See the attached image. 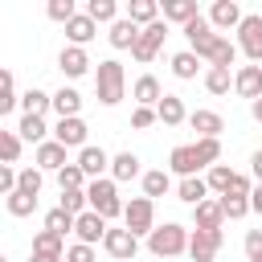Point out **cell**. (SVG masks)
<instances>
[{"mask_svg":"<svg viewBox=\"0 0 262 262\" xmlns=\"http://www.w3.org/2000/svg\"><path fill=\"white\" fill-rule=\"evenodd\" d=\"M188 229L184 225H176V221H164V225H156L151 233H147V250L156 254V258H176V254H188Z\"/></svg>","mask_w":262,"mask_h":262,"instance_id":"2","label":"cell"},{"mask_svg":"<svg viewBox=\"0 0 262 262\" xmlns=\"http://www.w3.org/2000/svg\"><path fill=\"white\" fill-rule=\"evenodd\" d=\"M16 188H20V172H16L12 164H0V192H4V196H12Z\"/></svg>","mask_w":262,"mask_h":262,"instance_id":"47","label":"cell"},{"mask_svg":"<svg viewBox=\"0 0 262 262\" xmlns=\"http://www.w3.org/2000/svg\"><path fill=\"white\" fill-rule=\"evenodd\" d=\"M168 168L184 180V176H196L201 168H205V160L196 156V143H180V147H172V156H168Z\"/></svg>","mask_w":262,"mask_h":262,"instance_id":"10","label":"cell"},{"mask_svg":"<svg viewBox=\"0 0 262 262\" xmlns=\"http://www.w3.org/2000/svg\"><path fill=\"white\" fill-rule=\"evenodd\" d=\"M57 66H61L66 78H82V74L90 70V53H86L82 45H66V49L57 53Z\"/></svg>","mask_w":262,"mask_h":262,"instance_id":"16","label":"cell"},{"mask_svg":"<svg viewBox=\"0 0 262 262\" xmlns=\"http://www.w3.org/2000/svg\"><path fill=\"white\" fill-rule=\"evenodd\" d=\"M221 250V229H192L188 237V258L192 262H213Z\"/></svg>","mask_w":262,"mask_h":262,"instance_id":"9","label":"cell"},{"mask_svg":"<svg viewBox=\"0 0 262 262\" xmlns=\"http://www.w3.org/2000/svg\"><path fill=\"white\" fill-rule=\"evenodd\" d=\"M205 180H209V188H213V192H221V196H225V192H229V180H233V168H225V164H213Z\"/></svg>","mask_w":262,"mask_h":262,"instance_id":"43","label":"cell"},{"mask_svg":"<svg viewBox=\"0 0 262 262\" xmlns=\"http://www.w3.org/2000/svg\"><path fill=\"white\" fill-rule=\"evenodd\" d=\"M94 25H115L119 20V4L115 0H86V8H82Z\"/></svg>","mask_w":262,"mask_h":262,"instance_id":"31","label":"cell"},{"mask_svg":"<svg viewBox=\"0 0 262 262\" xmlns=\"http://www.w3.org/2000/svg\"><path fill=\"white\" fill-rule=\"evenodd\" d=\"M196 156L205 160V168H213L221 160V139H196Z\"/></svg>","mask_w":262,"mask_h":262,"instance_id":"44","label":"cell"},{"mask_svg":"<svg viewBox=\"0 0 262 262\" xmlns=\"http://www.w3.org/2000/svg\"><path fill=\"white\" fill-rule=\"evenodd\" d=\"M237 61V45L229 41V37H221L217 45H213V53H209V66H221V70H229Z\"/></svg>","mask_w":262,"mask_h":262,"instance_id":"37","label":"cell"},{"mask_svg":"<svg viewBox=\"0 0 262 262\" xmlns=\"http://www.w3.org/2000/svg\"><path fill=\"white\" fill-rule=\"evenodd\" d=\"M254 192V184H250V176H242V172H233V180H229V192L225 196H250Z\"/></svg>","mask_w":262,"mask_h":262,"instance_id":"50","label":"cell"},{"mask_svg":"<svg viewBox=\"0 0 262 262\" xmlns=\"http://www.w3.org/2000/svg\"><path fill=\"white\" fill-rule=\"evenodd\" d=\"M233 90H237L242 98L258 102V98H262V66H237V74H233Z\"/></svg>","mask_w":262,"mask_h":262,"instance_id":"15","label":"cell"},{"mask_svg":"<svg viewBox=\"0 0 262 262\" xmlns=\"http://www.w3.org/2000/svg\"><path fill=\"white\" fill-rule=\"evenodd\" d=\"M139 176V156L135 151H119V156H111V180L119 184V180H135Z\"/></svg>","mask_w":262,"mask_h":262,"instance_id":"29","label":"cell"},{"mask_svg":"<svg viewBox=\"0 0 262 262\" xmlns=\"http://www.w3.org/2000/svg\"><path fill=\"white\" fill-rule=\"evenodd\" d=\"M66 262H98V254H94V246H86V242H74V246L66 250Z\"/></svg>","mask_w":262,"mask_h":262,"instance_id":"49","label":"cell"},{"mask_svg":"<svg viewBox=\"0 0 262 262\" xmlns=\"http://www.w3.org/2000/svg\"><path fill=\"white\" fill-rule=\"evenodd\" d=\"M4 209H8V217H29L33 209H37V196L33 192H12V196H4Z\"/></svg>","mask_w":262,"mask_h":262,"instance_id":"36","label":"cell"},{"mask_svg":"<svg viewBox=\"0 0 262 262\" xmlns=\"http://www.w3.org/2000/svg\"><path fill=\"white\" fill-rule=\"evenodd\" d=\"M176 196L196 209L201 201H209V180H205V176H184V180L176 184Z\"/></svg>","mask_w":262,"mask_h":262,"instance_id":"24","label":"cell"},{"mask_svg":"<svg viewBox=\"0 0 262 262\" xmlns=\"http://www.w3.org/2000/svg\"><path fill=\"white\" fill-rule=\"evenodd\" d=\"M66 237L61 233H53V229H41L37 237H33V254L37 258H66Z\"/></svg>","mask_w":262,"mask_h":262,"instance_id":"22","label":"cell"},{"mask_svg":"<svg viewBox=\"0 0 262 262\" xmlns=\"http://www.w3.org/2000/svg\"><path fill=\"white\" fill-rule=\"evenodd\" d=\"M20 131L16 127H8V131H0V156H4V164H16L20 160Z\"/></svg>","mask_w":262,"mask_h":262,"instance_id":"38","label":"cell"},{"mask_svg":"<svg viewBox=\"0 0 262 262\" xmlns=\"http://www.w3.org/2000/svg\"><path fill=\"white\" fill-rule=\"evenodd\" d=\"M237 49L262 66V16L258 12H246V20L237 25Z\"/></svg>","mask_w":262,"mask_h":262,"instance_id":"6","label":"cell"},{"mask_svg":"<svg viewBox=\"0 0 262 262\" xmlns=\"http://www.w3.org/2000/svg\"><path fill=\"white\" fill-rule=\"evenodd\" d=\"M250 168H254V180H258V184H262V147H258V151H254V160H250Z\"/></svg>","mask_w":262,"mask_h":262,"instance_id":"53","label":"cell"},{"mask_svg":"<svg viewBox=\"0 0 262 262\" xmlns=\"http://www.w3.org/2000/svg\"><path fill=\"white\" fill-rule=\"evenodd\" d=\"M188 127H192L201 139H217V135L225 131V119H221L217 111H192V115H188Z\"/></svg>","mask_w":262,"mask_h":262,"instance_id":"18","label":"cell"},{"mask_svg":"<svg viewBox=\"0 0 262 262\" xmlns=\"http://www.w3.org/2000/svg\"><path fill=\"white\" fill-rule=\"evenodd\" d=\"M16 131H20V139H29V143H45V119H37V115H20V123H16Z\"/></svg>","mask_w":262,"mask_h":262,"instance_id":"35","label":"cell"},{"mask_svg":"<svg viewBox=\"0 0 262 262\" xmlns=\"http://www.w3.org/2000/svg\"><path fill=\"white\" fill-rule=\"evenodd\" d=\"M160 12H164V20H176L180 29L188 25V20H196L201 12H196V0H164L160 4Z\"/></svg>","mask_w":262,"mask_h":262,"instance_id":"25","label":"cell"},{"mask_svg":"<svg viewBox=\"0 0 262 262\" xmlns=\"http://www.w3.org/2000/svg\"><path fill=\"white\" fill-rule=\"evenodd\" d=\"M139 25L135 20H127V16H119L115 25H111V33H106V41L115 45V49H135V41H139Z\"/></svg>","mask_w":262,"mask_h":262,"instance_id":"20","label":"cell"},{"mask_svg":"<svg viewBox=\"0 0 262 262\" xmlns=\"http://www.w3.org/2000/svg\"><path fill=\"white\" fill-rule=\"evenodd\" d=\"M106 229H111V221H106L102 213H94V209H86V213L78 217V225H74V233H78V242H86V246H94V242H102V237H106Z\"/></svg>","mask_w":262,"mask_h":262,"instance_id":"12","label":"cell"},{"mask_svg":"<svg viewBox=\"0 0 262 262\" xmlns=\"http://www.w3.org/2000/svg\"><path fill=\"white\" fill-rule=\"evenodd\" d=\"M45 12H49V20L70 25V20L78 16V4H74V0H49V8H45Z\"/></svg>","mask_w":262,"mask_h":262,"instance_id":"42","label":"cell"},{"mask_svg":"<svg viewBox=\"0 0 262 262\" xmlns=\"http://www.w3.org/2000/svg\"><path fill=\"white\" fill-rule=\"evenodd\" d=\"M250 213L262 217V184H254V192H250Z\"/></svg>","mask_w":262,"mask_h":262,"instance_id":"52","label":"cell"},{"mask_svg":"<svg viewBox=\"0 0 262 262\" xmlns=\"http://www.w3.org/2000/svg\"><path fill=\"white\" fill-rule=\"evenodd\" d=\"M184 37H188V49H192L196 57H205V61H209L213 45L221 41V33L209 25V16H196V20H188V25H184Z\"/></svg>","mask_w":262,"mask_h":262,"instance_id":"5","label":"cell"},{"mask_svg":"<svg viewBox=\"0 0 262 262\" xmlns=\"http://www.w3.org/2000/svg\"><path fill=\"white\" fill-rule=\"evenodd\" d=\"M94 33H98V25H94L86 12H78V16L66 25V37H70V45H82V49H86V41H94Z\"/></svg>","mask_w":262,"mask_h":262,"instance_id":"27","label":"cell"},{"mask_svg":"<svg viewBox=\"0 0 262 262\" xmlns=\"http://www.w3.org/2000/svg\"><path fill=\"white\" fill-rule=\"evenodd\" d=\"M242 20H246V12H242V4H237V0H217V4L209 8V25H213V29H221V33L237 29Z\"/></svg>","mask_w":262,"mask_h":262,"instance_id":"11","label":"cell"},{"mask_svg":"<svg viewBox=\"0 0 262 262\" xmlns=\"http://www.w3.org/2000/svg\"><path fill=\"white\" fill-rule=\"evenodd\" d=\"M221 209H225L229 221H237V217L250 213V196H221Z\"/></svg>","mask_w":262,"mask_h":262,"instance_id":"45","label":"cell"},{"mask_svg":"<svg viewBox=\"0 0 262 262\" xmlns=\"http://www.w3.org/2000/svg\"><path fill=\"white\" fill-rule=\"evenodd\" d=\"M82 172H86V180H102V172L111 168V156L102 151V147H94V143H86L82 151H78V160H74Z\"/></svg>","mask_w":262,"mask_h":262,"instance_id":"14","label":"cell"},{"mask_svg":"<svg viewBox=\"0 0 262 262\" xmlns=\"http://www.w3.org/2000/svg\"><path fill=\"white\" fill-rule=\"evenodd\" d=\"M168 188H172V176H168L164 168H151V172H143V196H151V201H156V196H164Z\"/></svg>","mask_w":262,"mask_h":262,"instance_id":"33","label":"cell"},{"mask_svg":"<svg viewBox=\"0 0 262 262\" xmlns=\"http://www.w3.org/2000/svg\"><path fill=\"white\" fill-rule=\"evenodd\" d=\"M20 192L41 196V168H37V164H33V168H20Z\"/></svg>","mask_w":262,"mask_h":262,"instance_id":"48","label":"cell"},{"mask_svg":"<svg viewBox=\"0 0 262 262\" xmlns=\"http://www.w3.org/2000/svg\"><path fill=\"white\" fill-rule=\"evenodd\" d=\"M123 229H131L135 237H147L156 229V201L151 196H131L123 209Z\"/></svg>","mask_w":262,"mask_h":262,"instance_id":"4","label":"cell"},{"mask_svg":"<svg viewBox=\"0 0 262 262\" xmlns=\"http://www.w3.org/2000/svg\"><path fill=\"white\" fill-rule=\"evenodd\" d=\"M262 250V229H250L246 233V254H258Z\"/></svg>","mask_w":262,"mask_h":262,"instance_id":"51","label":"cell"},{"mask_svg":"<svg viewBox=\"0 0 262 262\" xmlns=\"http://www.w3.org/2000/svg\"><path fill=\"white\" fill-rule=\"evenodd\" d=\"M86 196H90V209H94V213H102L106 221H111V217H123V209H127V205L119 201V184H115L111 176L90 180V184H86Z\"/></svg>","mask_w":262,"mask_h":262,"instance_id":"3","label":"cell"},{"mask_svg":"<svg viewBox=\"0 0 262 262\" xmlns=\"http://www.w3.org/2000/svg\"><path fill=\"white\" fill-rule=\"evenodd\" d=\"M94 90H98V102H102V106H119V102H123V94H127L123 61H115V57L98 61V70H94Z\"/></svg>","mask_w":262,"mask_h":262,"instance_id":"1","label":"cell"},{"mask_svg":"<svg viewBox=\"0 0 262 262\" xmlns=\"http://www.w3.org/2000/svg\"><path fill=\"white\" fill-rule=\"evenodd\" d=\"M57 184H61V192H70V188H86L90 180H86V172H82L78 164H66V168L57 172Z\"/></svg>","mask_w":262,"mask_h":262,"instance_id":"41","label":"cell"},{"mask_svg":"<svg viewBox=\"0 0 262 262\" xmlns=\"http://www.w3.org/2000/svg\"><path fill=\"white\" fill-rule=\"evenodd\" d=\"M156 115H160V123H164V127H180V123H188V111H184L180 94H164V98H160V106H156Z\"/></svg>","mask_w":262,"mask_h":262,"instance_id":"23","label":"cell"},{"mask_svg":"<svg viewBox=\"0 0 262 262\" xmlns=\"http://www.w3.org/2000/svg\"><path fill=\"white\" fill-rule=\"evenodd\" d=\"M250 115H254V119L262 123V98H258V102H250Z\"/></svg>","mask_w":262,"mask_h":262,"instance_id":"54","label":"cell"},{"mask_svg":"<svg viewBox=\"0 0 262 262\" xmlns=\"http://www.w3.org/2000/svg\"><path fill=\"white\" fill-rule=\"evenodd\" d=\"M164 37H168V20H156V25H147L143 33H139V41H135V49H131V57L135 61H151L156 53H160V45H164Z\"/></svg>","mask_w":262,"mask_h":262,"instance_id":"7","label":"cell"},{"mask_svg":"<svg viewBox=\"0 0 262 262\" xmlns=\"http://www.w3.org/2000/svg\"><path fill=\"white\" fill-rule=\"evenodd\" d=\"M53 106V94H45V90H37V86H29L25 94H20V111L25 115H37V119H45V111Z\"/></svg>","mask_w":262,"mask_h":262,"instance_id":"30","label":"cell"},{"mask_svg":"<svg viewBox=\"0 0 262 262\" xmlns=\"http://www.w3.org/2000/svg\"><path fill=\"white\" fill-rule=\"evenodd\" d=\"M53 111H57V119H78V111H82V94H78L74 86H61V90L53 94Z\"/></svg>","mask_w":262,"mask_h":262,"instance_id":"28","label":"cell"},{"mask_svg":"<svg viewBox=\"0 0 262 262\" xmlns=\"http://www.w3.org/2000/svg\"><path fill=\"white\" fill-rule=\"evenodd\" d=\"M74 225H78V217L74 213H66V209H49L45 213V229H53V233H74Z\"/></svg>","mask_w":262,"mask_h":262,"instance_id":"39","label":"cell"},{"mask_svg":"<svg viewBox=\"0 0 262 262\" xmlns=\"http://www.w3.org/2000/svg\"><path fill=\"white\" fill-rule=\"evenodd\" d=\"M229 86H233V74L229 70H221V66H209L205 70V90L209 94H229Z\"/></svg>","mask_w":262,"mask_h":262,"instance_id":"34","label":"cell"},{"mask_svg":"<svg viewBox=\"0 0 262 262\" xmlns=\"http://www.w3.org/2000/svg\"><path fill=\"white\" fill-rule=\"evenodd\" d=\"M131 98H135V106H160V98H164V86H160L151 74H143V78H135V86H131Z\"/></svg>","mask_w":262,"mask_h":262,"instance_id":"21","label":"cell"},{"mask_svg":"<svg viewBox=\"0 0 262 262\" xmlns=\"http://www.w3.org/2000/svg\"><path fill=\"white\" fill-rule=\"evenodd\" d=\"M196 70H201V57H196L192 49H180V53H172V74H176L180 82H192V78H196Z\"/></svg>","mask_w":262,"mask_h":262,"instance_id":"32","label":"cell"},{"mask_svg":"<svg viewBox=\"0 0 262 262\" xmlns=\"http://www.w3.org/2000/svg\"><path fill=\"white\" fill-rule=\"evenodd\" d=\"M16 102H20V98H16V82H12V70H4V74H0V115H8Z\"/></svg>","mask_w":262,"mask_h":262,"instance_id":"40","label":"cell"},{"mask_svg":"<svg viewBox=\"0 0 262 262\" xmlns=\"http://www.w3.org/2000/svg\"><path fill=\"white\" fill-rule=\"evenodd\" d=\"M102 250H106L111 258H119V262H131V258L139 254V237H135L131 229H106Z\"/></svg>","mask_w":262,"mask_h":262,"instance_id":"8","label":"cell"},{"mask_svg":"<svg viewBox=\"0 0 262 262\" xmlns=\"http://www.w3.org/2000/svg\"><path fill=\"white\" fill-rule=\"evenodd\" d=\"M123 16H127V20H135L139 29H147V25H156V20H160V4H156V0H131Z\"/></svg>","mask_w":262,"mask_h":262,"instance_id":"26","label":"cell"},{"mask_svg":"<svg viewBox=\"0 0 262 262\" xmlns=\"http://www.w3.org/2000/svg\"><path fill=\"white\" fill-rule=\"evenodd\" d=\"M86 131H90V127L82 123V115H78V119H57L53 139H57L61 147H78V151H82V147H86Z\"/></svg>","mask_w":262,"mask_h":262,"instance_id":"13","label":"cell"},{"mask_svg":"<svg viewBox=\"0 0 262 262\" xmlns=\"http://www.w3.org/2000/svg\"><path fill=\"white\" fill-rule=\"evenodd\" d=\"M33 160H37V168H41V172H61V168L70 164V160H66V147H61L57 139H45V143L37 147V156H33Z\"/></svg>","mask_w":262,"mask_h":262,"instance_id":"19","label":"cell"},{"mask_svg":"<svg viewBox=\"0 0 262 262\" xmlns=\"http://www.w3.org/2000/svg\"><path fill=\"white\" fill-rule=\"evenodd\" d=\"M192 225H196V229H221V225H225L221 196H217V201H213V196H209V201H201V205L192 209Z\"/></svg>","mask_w":262,"mask_h":262,"instance_id":"17","label":"cell"},{"mask_svg":"<svg viewBox=\"0 0 262 262\" xmlns=\"http://www.w3.org/2000/svg\"><path fill=\"white\" fill-rule=\"evenodd\" d=\"M250 262H262V250H258V254H250Z\"/></svg>","mask_w":262,"mask_h":262,"instance_id":"55","label":"cell"},{"mask_svg":"<svg viewBox=\"0 0 262 262\" xmlns=\"http://www.w3.org/2000/svg\"><path fill=\"white\" fill-rule=\"evenodd\" d=\"M151 123H160L156 106H135V111H131V127H135V131H147Z\"/></svg>","mask_w":262,"mask_h":262,"instance_id":"46","label":"cell"}]
</instances>
